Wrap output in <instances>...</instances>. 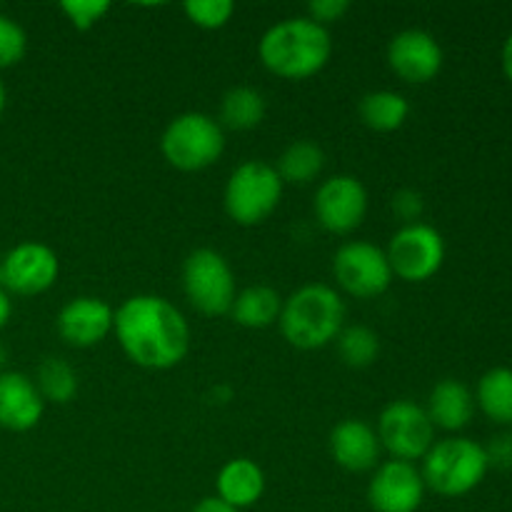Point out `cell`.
I'll return each mask as SVG.
<instances>
[{"mask_svg": "<svg viewBox=\"0 0 512 512\" xmlns=\"http://www.w3.org/2000/svg\"><path fill=\"white\" fill-rule=\"evenodd\" d=\"M385 255H388L395 278L405 280V283H425L443 268L445 240L428 223L403 225L390 238Z\"/></svg>", "mask_w": 512, "mask_h": 512, "instance_id": "10", "label": "cell"}, {"mask_svg": "<svg viewBox=\"0 0 512 512\" xmlns=\"http://www.w3.org/2000/svg\"><path fill=\"white\" fill-rule=\"evenodd\" d=\"M280 333L293 348L320 350L338 340L345 328V303L330 285L313 283L295 290L283 300Z\"/></svg>", "mask_w": 512, "mask_h": 512, "instance_id": "3", "label": "cell"}, {"mask_svg": "<svg viewBox=\"0 0 512 512\" xmlns=\"http://www.w3.org/2000/svg\"><path fill=\"white\" fill-rule=\"evenodd\" d=\"M225 150V130L213 115L190 113L178 115L168 123L160 138V153L183 173H200L220 160Z\"/></svg>", "mask_w": 512, "mask_h": 512, "instance_id": "6", "label": "cell"}, {"mask_svg": "<svg viewBox=\"0 0 512 512\" xmlns=\"http://www.w3.org/2000/svg\"><path fill=\"white\" fill-rule=\"evenodd\" d=\"M215 498L223 500L225 505L235 510L253 508L265 493V473L255 460L235 458L220 468L215 478Z\"/></svg>", "mask_w": 512, "mask_h": 512, "instance_id": "19", "label": "cell"}, {"mask_svg": "<svg viewBox=\"0 0 512 512\" xmlns=\"http://www.w3.org/2000/svg\"><path fill=\"white\" fill-rule=\"evenodd\" d=\"M328 445L335 463L348 473H368L380 465L383 445H380L373 425H368L365 420L348 418L335 425Z\"/></svg>", "mask_w": 512, "mask_h": 512, "instance_id": "17", "label": "cell"}, {"mask_svg": "<svg viewBox=\"0 0 512 512\" xmlns=\"http://www.w3.org/2000/svg\"><path fill=\"white\" fill-rule=\"evenodd\" d=\"M315 218L328 233L348 235L368 215V190L353 175H333L315 193Z\"/></svg>", "mask_w": 512, "mask_h": 512, "instance_id": "12", "label": "cell"}, {"mask_svg": "<svg viewBox=\"0 0 512 512\" xmlns=\"http://www.w3.org/2000/svg\"><path fill=\"white\" fill-rule=\"evenodd\" d=\"M443 48L433 33L420 28L400 30L388 43V65L400 80L413 85L430 83L443 70Z\"/></svg>", "mask_w": 512, "mask_h": 512, "instance_id": "14", "label": "cell"}, {"mask_svg": "<svg viewBox=\"0 0 512 512\" xmlns=\"http://www.w3.org/2000/svg\"><path fill=\"white\" fill-rule=\"evenodd\" d=\"M25 50H28V35L23 25L0 13V70L18 65L25 58Z\"/></svg>", "mask_w": 512, "mask_h": 512, "instance_id": "28", "label": "cell"}, {"mask_svg": "<svg viewBox=\"0 0 512 512\" xmlns=\"http://www.w3.org/2000/svg\"><path fill=\"white\" fill-rule=\"evenodd\" d=\"M0 260H3V258H0Z\"/></svg>", "mask_w": 512, "mask_h": 512, "instance_id": "38", "label": "cell"}, {"mask_svg": "<svg viewBox=\"0 0 512 512\" xmlns=\"http://www.w3.org/2000/svg\"><path fill=\"white\" fill-rule=\"evenodd\" d=\"M423 195L418 190H400V193L393 195V213L398 215L400 220H405V225H413L418 223L420 215H423Z\"/></svg>", "mask_w": 512, "mask_h": 512, "instance_id": "30", "label": "cell"}, {"mask_svg": "<svg viewBox=\"0 0 512 512\" xmlns=\"http://www.w3.org/2000/svg\"><path fill=\"white\" fill-rule=\"evenodd\" d=\"M115 310L103 298L80 295L58 313V335L73 348H93L113 333Z\"/></svg>", "mask_w": 512, "mask_h": 512, "instance_id": "15", "label": "cell"}, {"mask_svg": "<svg viewBox=\"0 0 512 512\" xmlns=\"http://www.w3.org/2000/svg\"><path fill=\"white\" fill-rule=\"evenodd\" d=\"M35 388L45 403L68 405L78 395V373L63 358H45L35 373Z\"/></svg>", "mask_w": 512, "mask_h": 512, "instance_id": "25", "label": "cell"}, {"mask_svg": "<svg viewBox=\"0 0 512 512\" xmlns=\"http://www.w3.org/2000/svg\"><path fill=\"white\" fill-rule=\"evenodd\" d=\"M338 355L348 368H370L380 355V338L368 325H350L338 335Z\"/></svg>", "mask_w": 512, "mask_h": 512, "instance_id": "26", "label": "cell"}, {"mask_svg": "<svg viewBox=\"0 0 512 512\" xmlns=\"http://www.w3.org/2000/svg\"><path fill=\"white\" fill-rule=\"evenodd\" d=\"M185 15L193 25L203 30H220L230 23L235 13V3L230 0H188Z\"/></svg>", "mask_w": 512, "mask_h": 512, "instance_id": "27", "label": "cell"}, {"mask_svg": "<svg viewBox=\"0 0 512 512\" xmlns=\"http://www.w3.org/2000/svg\"><path fill=\"white\" fill-rule=\"evenodd\" d=\"M333 275L335 283L358 300L380 298L395 278L385 250L365 240H353L335 250Z\"/></svg>", "mask_w": 512, "mask_h": 512, "instance_id": "9", "label": "cell"}, {"mask_svg": "<svg viewBox=\"0 0 512 512\" xmlns=\"http://www.w3.org/2000/svg\"><path fill=\"white\" fill-rule=\"evenodd\" d=\"M5 103H8V93H5V85L3 80H0V118H3L5 113Z\"/></svg>", "mask_w": 512, "mask_h": 512, "instance_id": "36", "label": "cell"}, {"mask_svg": "<svg viewBox=\"0 0 512 512\" xmlns=\"http://www.w3.org/2000/svg\"><path fill=\"white\" fill-rule=\"evenodd\" d=\"M265 98L260 90L250 85H235L220 100V120L223 128L230 130H253L265 120Z\"/></svg>", "mask_w": 512, "mask_h": 512, "instance_id": "22", "label": "cell"}, {"mask_svg": "<svg viewBox=\"0 0 512 512\" xmlns=\"http://www.w3.org/2000/svg\"><path fill=\"white\" fill-rule=\"evenodd\" d=\"M183 290L190 305L208 318L228 315L238 295L233 268L213 248H198L185 258Z\"/></svg>", "mask_w": 512, "mask_h": 512, "instance_id": "7", "label": "cell"}, {"mask_svg": "<svg viewBox=\"0 0 512 512\" xmlns=\"http://www.w3.org/2000/svg\"><path fill=\"white\" fill-rule=\"evenodd\" d=\"M260 63L283 80H308L328 65L333 55L330 30L308 15L285 18L270 25L258 43Z\"/></svg>", "mask_w": 512, "mask_h": 512, "instance_id": "2", "label": "cell"}, {"mask_svg": "<svg viewBox=\"0 0 512 512\" xmlns=\"http://www.w3.org/2000/svg\"><path fill=\"white\" fill-rule=\"evenodd\" d=\"M280 310H283V298L278 290L268 288V285H250L235 295L230 315L240 328L263 330L278 323Z\"/></svg>", "mask_w": 512, "mask_h": 512, "instance_id": "20", "label": "cell"}, {"mask_svg": "<svg viewBox=\"0 0 512 512\" xmlns=\"http://www.w3.org/2000/svg\"><path fill=\"white\" fill-rule=\"evenodd\" d=\"M485 453H488L490 468L512 470V433L495 435L488 448H485Z\"/></svg>", "mask_w": 512, "mask_h": 512, "instance_id": "32", "label": "cell"}, {"mask_svg": "<svg viewBox=\"0 0 512 512\" xmlns=\"http://www.w3.org/2000/svg\"><path fill=\"white\" fill-rule=\"evenodd\" d=\"M45 413L43 395L35 380L25 373L3 370L0 373V428L10 433H28Z\"/></svg>", "mask_w": 512, "mask_h": 512, "instance_id": "16", "label": "cell"}, {"mask_svg": "<svg viewBox=\"0 0 512 512\" xmlns=\"http://www.w3.org/2000/svg\"><path fill=\"white\" fill-rule=\"evenodd\" d=\"M5 360H8V350H5V345L0 343V373H3V365Z\"/></svg>", "mask_w": 512, "mask_h": 512, "instance_id": "37", "label": "cell"}, {"mask_svg": "<svg viewBox=\"0 0 512 512\" xmlns=\"http://www.w3.org/2000/svg\"><path fill=\"white\" fill-rule=\"evenodd\" d=\"M503 73L512 83V33L508 35V40H505L503 45Z\"/></svg>", "mask_w": 512, "mask_h": 512, "instance_id": "35", "label": "cell"}, {"mask_svg": "<svg viewBox=\"0 0 512 512\" xmlns=\"http://www.w3.org/2000/svg\"><path fill=\"white\" fill-rule=\"evenodd\" d=\"M193 512H240V510L230 508V505H225L223 500L218 498H203L198 505H195Z\"/></svg>", "mask_w": 512, "mask_h": 512, "instance_id": "33", "label": "cell"}, {"mask_svg": "<svg viewBox=\"0 0 512 512\" xmlns=\"http://www.w3.org/2000/svg\"><path fill=\"white\" fill-rule=\"evenodd\" d=\"M428 413L430 423L448 433H458V430L468 428L470 420L475 415V395L465 383L455 378H445L430 390L428 398Z\"/></svg>", "mask_w": 512, "mask_h": 512, "instance_id": "18", "label": "cell"}, {"mask_svg": "<svg viewBox=\"0 0 512 512\" xmlns=\"http://www.w3.org/2000/svg\"><path fill=\"white\" fill-rule=\"evenodd\" d=\"M350 10L348 0H313L308 3V18L315 20L318 25L328 28L330 23L343 20V15Z\"/></svg>", "mask_w": 512, "mask_h": 512, "instance_id": "31", "label": "cell"}, {"mask_svg": "<svg viewBox=\"0 0 512 512\" xmlns=\"http://www.w3.org/2000/svg\"><path fill=\"white\" fill-rule=\"evenodd\" d=\"M325 168V153L318 143L313 140H295L290 143L288 148L283 150L280 155L278 165V175L283 178V183H293V185H308L323 173Z\"/></svg>", "mask_w": 512, "mask_h": 512, "instance_id": "24", "label": "cell"}, {"mask_svg": "<svg viewBox=\"0 0 512 512\" xmlns=\"http://www.w3.org/2000/svg\"><path fill=\"white\" fill-rule=\"evenodd\" d=\"M113 333L138 368L170 370L190 353V325L163 295H133L115 310Z\"/></svg>", "mask_w": 512, "mask_h": 512, "instance_id": "1", "label": "cell"}, {"mask_svg": "<svg viewBox=\"0 0 512 512\" xmlns=\"http://www.w3.org/2000/svg\"><path fill=\"white\" fill-rule=\"evenodd\" d=\"M358 115L365 128L375 133H393L405 125L410 115V103L395 90H373L365 93L358 103Z\"/></svg>", "mask_w": 512, "mask_h": 512, "instance_id": "21", "label": "cell"}, {"mask_svg": "<svg viewBox=\"0 0 512 512\" xmlns=\"http://www.w3.org/2000/svg\"><path fill=\"white\" fill-rule=\"evenodd\" d=\"M425 483L413 463L388 460L375 468L368 483V503L375 512H418L425 500Z\"/></svg>", "mask_w": 512, "mask_h": 512, "instance_id": "13", "label": "cell"}, {"mask_svg": "<svg viewBox=\"0 0 512 512\" xmlns=\"http://www.w3.org/2000/svg\"><path fill=\"white\" fill-rule=\"evenodd\" d=\"M378 440L393 460L413 463L423 460L435 445V425L423 405L413 400H393L378 418Z\"/></svg>", "mask_w": 512, "mask_h": 512, "instance_id": "8", "label": "cell"}, {"mask_svg": "<svg viewBox=\"0 0 512 512\" xmlns=\"http://www.w3.org/2000/svg\"><path fill=\"white\" fill-rule=\"evenodd\" d=\"M60 10L75 30L85 33V30H93L108 15L110 3L108 0H63Z\"/></svg>", "mask_w": 512, "mask_h": 512, "instance_id": "29", "label": "cell"}, {"mask_svg": "<svg viewBox=\"0 0 512 512\" xmlns=\"http://www.w3.org/2000/svg\"><path fill=\"white\" fill-rule=\"evenodd\" d=\"M475 405L493 423L512 425V368H490L478 380Z\"/></svg>", "mask_w": 512, "mask_h": 512, "instance_id": "23", "label": "cell"}, {"mask_svg": "<svg viewBox=\"0 0 512 512\" xmlns=\"http://www.w3.org/2000/svg\"><path fill=\"white\" fill-rule=\"evenodd\" d=\"M10 315H13V300H10L8 290H5L3 285H0V330H3L5 325H8Z\"/></svg>", "mask_w": 512, "mask_h": 512, "instance_id": "34", "label": "cell"}, {"mask_svg": "<svg viewBox=\"0 0 512 512\" xmlns=\"http://www.w3.org/2000/svg\"><path fill=\"white\" fill-rule=\"evenodd\" d=\"M60 273V260L55 250L45 243L25 240L5 253L0 260V285L8 293L33 298L55 285Z\"/></svg>", "mask_w": 512, "mask_h": 512, "instance_id": "11", "label": "cell"}, {"mask_svg": "<svg viewBox=\"0 0 512 512\" xmlns=\"http://www.w3.org/2000/svg\"><path fill=\"white\" fill-rule=\"evenodd\" d=\"M488 453L470 438L438 440L423 458V483L443 498H463L473 493L488 475Z\"/></svg>", "mask_w": 512, "mask_h": 512, "instance_id": "4", "label": "cell"}, {"mask_svg": "<svg viewBox=\"0 0 512 512\" xmlns=\"http://www.w3.org/2000/svg\"><path fill=\"white\" fill-rule=\"evenodd\" d=\"M283 178L265 160H245L230 173L225 185V213L235 225L253 228L265 223L283 200Z\"/></svg>", "mask_w": 512, "mask_h": 512, "instance_id": "5", "label": "cell"}]
</instances>
